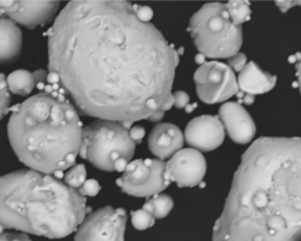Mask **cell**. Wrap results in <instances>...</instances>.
<instances>
[{
	"instance_id": "obj_5",
	"label": "cell",
	"mask_w": 301,
	"mask_h": 241,
	"mask_svg": "<svg viewBox=\"0 0 301 241\" xmlns=\"http://www.w3.org/2000/svg\"><path fill=\"white\" fill-rule=\"evenodd\" d=\"M187 30L203 57L230 59L243 44L242 26L235 25L222 3L205 4L191 18Z\"/></svg>"
},
{
	"instance_id": "obj_24",
	"label": "cell",
	"mask_w": 301,
	"mask_h": 241,
	"mask_svg": "<svg viewBox=\"0 0 301 241\" xmlns=\"http://www.w3.org/2000/svg\"><path fill=\"white\" fill-rule=\"evenodd\" d=\"M247 65V58L244 53H238L234 57L228 59V66L235 72H242Z\"/></svg>"
},
{
	"instance_id": "obj_23",
	"label": "cell",
	"mask_w": 301,
	"mask_h": 241,
	"mask_svg": "<svg viewBox=\"0 0 301 241\" xmlns=\"http://www.w3.org/2000/svg\"><path fill=\"white\" fill-rule=\"evenodd\" d=\"M10 90L7 86L6 77L2 74V116H5L7 112H9L10 106Z\"/></svg>"
},
{
	"instance_id": "obj_26",
	"label": "cell",
	"mask_w": 301,
	"mask_h": 241,
	"mask_svg": "<svg viewBox=\"0 0 301 241\" xmlns=\"http://www.w3.org/2000/svg\"><path fill=\"white\" fill-rule=\"evenodd\" d=\"M136 15L143 23H150L153 18V10L148 6H139L136 5Z\"/></svg>"
},
{
	"instance_id": "obj_13",
	"label": "cell",
	"mask_w": 301,
	"mask_h": 241,
	"mask_svg": "<svg viewBox=\"0 0 301 241\" xmlns=\"http://www.w3.org/2000/svg\"><path fill=\"white\" fill-rule=\"evenodd\" d=\"M219 118L234 143L246 145L254 138L256 128L250 113L238 103H225L219 108Z\"/></svg>"
},
{
	"instance_id": "obj_6",
	"label": "cell",
	"mask_w": 301,
	"mask_h": 241,
	"mask_svg": "<svg viewBox=\"0 0 301 241\" xmlns=\"http://www.w3.org/2000/svg\"><path fill=\"white\" fill-rule=\"evenodd\" d=\"M134 151L135 143L122 123L97 120L84 128L80 155L99 170L114 171L115 162L122 158L131 162Z\"/></svg>"
},
{
	"instance_id": "obj_18",
	"label": "cell",
	"mask_w": 301,
	"mask_h": 241,
	"mask_svg": "<svg viewBox=\"0 0 301 241\" xmlns=\"http://www.w3.org/2000/svg\"><path fill=\"white\" fill-rule=\"evenodd\" d=\"M174 206L173 199L167 194H156L144 204L143 208L151 213L155 219H163L170 214Z\"/></svg>"
},
{
	"instance_id": "obj_3",
	"label": "cell",
	"mask_w": 301,
	"mask_h": 241,
	"mask_svg": "<svg viewBox=\"0 0 301 241\" xmlns=\"http://www.w3.org/2000/svg\"><path fill=\"white\" fill-rule=\"evenodd\" d=\"M83 124L74 106L59 92H42L15 107L7 134L15 155L30 170L63 173L75 164Z\"/></svg>"
},
{
	"instance_id": "obj_8",
	"label": "cell",
	"mask_w": 301,
	"mask_h": 241,
	"mask_svg": "<svg viewBox=\"0 0 301 241\" xmlns=\"http://www.w3.org/2000/svg\"><path fill=\"white\" fill-rule=\"evenodd\" d=\"M196 94L205 104L226 102L239 92L234 71L220 62L204 63L194 73Z\"/></svg>"
},
{
	"instance_id": "obj_7",
	"label": "cell",
	"mask_w": 301,
	"mask_h": 241,
	"mask_svg": "<svg viewBox=\"0 0 301 241\" xmlns=\"http://www.w3.org/2000/svg\"><path fill=\"white\" fill-rule=\"evenodd\" d=\"M171 183L166 178V164L159 159H136L128 164L117 185L128 195L154 196Z\"/></svg>"
},
{
	"instance_id": "obj_30",
	"label": "cell",
	"mask_w": 301,
	"mask_h": 241,
	"mask_svg": "<svg viewBox=\"0 0 301 241\" xmlns=\"http://www.w3.org/2000/svg\"><path fill=\"white\" fill-rule=\"evenodd\" d=\"M172 106H174V96H173V94H171L170 96H168V98L166 99V102L163 104L162 107H160V110L164 111V112H166L168 110H171Z\"/></svg>"
},
{
	"instance_id": "obj_32",
	"label": "cell",
	"mask_w": 301,
	"mask_h": 241,
	"mask_svg": "<svg viewBox=\"0 0 301 241\" xmlns=\"http://www.w3.org/2000/svg\"><path fill=\"white\" fill-rule=\"evenodd\" d=\"M296 77H298V85L301 92V54L298 55V64H296Z\"/></svg>"
},
{
	"instance_id": "obj_22",
	"label": "cell",
	"mask_w": 301,
	"mask_h": 241,
	"mask_svg": "<svg viewBox=\"0 0 301 241\" xmlns=\"http://www.w3.org/2000/svg\"><path fill=\"white\" fill-rule=\"evenodd\" d=\"M100 190H102V187H100L97 180L90 179L86 180V183L83 185L82 188H79L78 192L83 196H95L100 192Z\"/></svg>"
},
{
	"instance_id": "obj_21",
	"label": "cell",
	"mask_w": 301,
	"mask_h": 241,
	"mask_svg": "<svg viewBox=\"0 0 301 241\" xmlns=\"http://www.w3.org/2000/svg\"><path fill=\"white\" fill-rule=\"evenodd\" d=\"M131 220H132V225H133L135 230L138 231L148 230V228H151L155 223L154 216L152 215L148 211L144 210V208L132 213Z\"/></svg>"
},
{
	"instance_id": "obj_28",
	"label": "cell",
	"mask_w": 301,
	"mask_h": 241,
	"mask_svg": "<svg viewBox=\"0 0 301 241\" xmlns=\"http://www.w3.org/2000/svg\"><path fill=\"white\" fill-rule=\"evenodd\" d=\"M130 135L135 145H138L143 142V138L145 136V130L140 126H135L130 131Z\"/></svg>"
},
{
	"instance_id": "obj_27",
	"label": "cell",
	"mask_w": 301,
	"mask_h": 241,
	"mask_svg": "<svg viewBox=\"0 0 301 241\" xmlns=\"http://www.w3.org/2000/svg\"><path fill=\"white\" fill-rule=\"evenodd\" d=\"M174 96V106L176 108H185L190 104V96L184 91H176L173 93Z\"/></svg>"
},
{
	"instance_id": "obj_1",
	"label": "cell",
	"mask_w": 301,
	"mask_h": 241,
	"mask_svg": "<svg viewBox=\"0 0 301 241\" xmlns=\"http://www.w3.org/2000/svg\"><path fill=\"white\" fill-rule=\"evenodd\" d=\"M179 53L128 2H70L49 34V68L82 113L150 119L171 95Z\"/></svg>"
},
{
	"instance_id": "obj_16",
	"label": "cell",
	"mask_w": 301,
	"mask_h": 241,
	"mask_svg": "<svg viewBox=\"0 0 301 241\" xmlns=\"http://www.w3.org/2000/svg\"><path fill=\"white\" fill-rule=\"evenodd\" d=\"M22 31L13 20L0 19V60L2 64L13 63L22 51Z\"/></svg>"
},
{
	"instance_id": "obj_14",
	"label": "cell",
	"mask_w": 301,
	"mask_h": 241,
	"mask_svg": "<svg viewBox=\"0 0 301 241\" xmlns=\"http://www.w3.org/2000/svg\"><path fill=\"white\" fill-rule=\"evenodd\" d=\"M185 135L173 124H159L148 136V148L159 160L172 158L182 150Z\"/></svg>"
},
{
	"instance_id": "obj_17",
	"label": "cell",
	"mask_w": 301,
	"mask_h": 241,
	"mask_svg": "<svg viewBox=\"0 0 301 241\" xmlns=\"http://www.w3.org/2000/svg\"><path fill=\"white\" fill-rule=\"evenodd\" d=\"M6 82L10 92L23 96L29 95L38 84L34 72L31 73L26 70H17L12 72L7 75Z\"/></svg>"
},
{
	"instance_id": "obj_12",
	"label": "cell",
	"mask_w": 301,
	"mask_h": 241,
	"mask_svg": "<svg viewBox=\"0 0 301 241\" xmlns=\"http://www.w3.org/2000/svg\"><path fill=\"white\" fill-rule=\"evenodd\" d=\"M58 7L59 2H0L3 17L7 15L29 29L49 23Z\"/></svg>"
},
{
	"instance_id": "obj_4",
	"label": "cell",
	"mask_w": 301,
	"mask_h": 241,
	"mask_svg": "<svg viewBox=\"0 0 301 241\" xmlns=\"http://www.w3.org/2000/svg\"><path fill=\"white\" fill-rule=\"evenodd\" d=\"M86 214V198L55 176L33 170L0 179V224L50 239L78 230Z\"/></svg>"
},
{
	"instance_id": "obj_11",
	"label": "cell",
	"mask_w": 301,
	"mask_h": 241,
	"mask_svg": "<svg viewBox=\"0 0 301 241\" xmlns=\"http://www.w3.org/2000/svg\"><path fill=\"white\" fill-rule=\"evenodd\" d=\"M184 135L192 148L210 152L224 143L225 127L219 116L200 115L187 124Z\"/></svg>"
},
{
	"instance_id": "obj_19",
	"label": "cell",
	"mask_w": 301,
	"mask_h": 241,
	"mask_svg": "<svg viewBox=\"0 0 301 241\" xmlns=\"http://www.w3.org/2000/svg\"><path fill=\"white\" fill-rule=\"evenodd\" d=\"M226 9L235 25L242 26V24L251 19L252 12L248 2H228Z\"/></svg>"
},
{
	"instance_id": "obj_31",
	"label": "cell",
	"mask_w": 301,
	"mask_h": 241,
	"mask_svg": "<svg viewBox=\"0 0 301 241\" xmlns=\"http://www.w3.org/2000/svg\"><path fill=\"white\" fill-rule=\"evenodd\" d=\"M164 114H165V112L162 111V110H160V108H159V110L156 111L154 114H152V115H151V118L148 119V120H151V122H153V123L160 122V120H162V119L164 118Z\"/></svg>"
},
{
	"instance_id": "obj_10",
	"label": "cell",
	"mask_w": 301,
	"mask_h": 241,
	"mask_svg": "<svg viewBox=\"0 0 301 241\" xmlns=\"http://www.w3.org/2000/svg\"><path fill=\"white\" fill-rule=\"evenodd\" d=\"M207 171V163L202 152L184 148L166 164V178L179 187H194L202 183Z\"/></svg>"
},
{
	"instance_id": "obj_29",
	"label": "cell",
	"mask_w": 301,
	"mask_h": 241,
	"mask_svg": "<svg viewBox=\"0 0 301 241\" xmlns=\"http://www.w3.org/2000/svg\"><path fill=\"white\" fill-rule=\"evenodd\" d=\"M275 4L283 12H286L294 6H301V2H276Z\"/></svg>"
},
{
	"instance_id": "obj_9",
	"label": "cell",
	"mask_w": 301,
	"mask_h": 241,
	"mask_svg": "<svg viewBox=\"0 0 301 241\" xmlns=\"http://www.w3.org/2000/svg\"><path fill=\"white\" fill-rule=\"evenodd\" d=\"M127 214L124 208L103 207L84 220L74 241H124Z\"/></svg>"
},
{
	"instance_id": "obj_20",
	"label": "cell",
	"mask_w": 301,
	"mask_h": 241,
	"mask_svg": "<svg viewBox=\"0 0 301 241\" xmlns=\"http://www.w3.org/2000/svg\"><path fill=\"white\" fill-rule=\"evenodd\" d=\"M86 183V168L83 164L75 165L65 175V184L73 190H79Z\"/></svg>"
},
{
	"instance_id": "obj_15",
	"label": "cell",
	"mask_w": 301,
	"mask_h": 241,
	"mask_svg": "<svg viewBox=\"0 0 301 241\" xmlns=\"http://www.w3.org/2000/svg\"><path fill=\"white\" fill-rule=\"evenodd\" d=\"M276 84V77L263 71L255 63H248L239 73V91L246 95L254 96L270 92Z\"/></svg>"
},
{
	"instance_id": "obj_2",
	"label": "cell",
	"mask_w": 301,
	"mask_h": 241,
	"mask_svg": "<svg viewBox=\"0 0 301 241\" xmlns=\"http://www.w3.org/2000/svg\"><path fill=\"white\" fill-rule=\"evenodd\" d=\"M213 241H301V138L264 136L247 148Z\"/></svg>"
},
{
	"instance_id": "obj_25",
	"label": "cell",
	"mask_w": 301,
	"mask_h": 241,
	"mask_svg": "<svg viewBox=\"0 0 301 241\" xmlns=\"http://www.w3.org/2000/svg\"><path fill=\"white\" fill-rule=\"evenodd\" d=\"M0 241H32L26 234L14 232H3Z\"/></svg>"
}]
</instances>
